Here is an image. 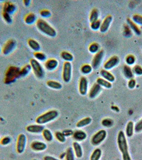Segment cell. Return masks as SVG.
<instances>
[{"label": "cell", "mask_w": 142, "mask_h": 160, "mask_svg": "<svg viewBox=\"0 0 142 160\" xmlns=\"http://www.w3.org/2000/svg\"><path fill=\"white\" fill-rule=\"evenodd\" d=\"M101 123L102 126L104 127L111 128L113 126L114 122H113V120L111 118H106L102 120Z\"/></svg>", "instance_id": "cell-38"}, {"label": "cell", "mask_w": 142, "mask_h": 160, "mask_svg": "<svg viewBox=\"0 0 142 160\" xmlns=\"http://www.w3.org/2000/svg\"><path fill=\"white\" fill-rule=\"evenodd\" d=\"M31 148L34 152H41L46 150L47 148V145L44 142L36 140L31 143Z\"/></svg>", "instance_id": "cell-10"}, {"label": "cell", "mask_w": 142, "mask_h": 160, "mask_svg": "<svg viewBox=\"0 0 142 160\" xmlns=\"http://www.w3.org/2000/svg\"><path fill=\"white\" fill-rule=\"evenodd\" d=\"M101 22L100 20H98L95 21V22H91V25H90V27L94 31H96L98 30L99 28H100V26H101Z\"/></svg>", "instance_id": "cell-45"}, {"label": "cell", "mask_w": 142, "mask_h": 160, "mask_svg": "<svg viewBox=\"0 0 142 160\" xmlns=\"http://www.w3.org/2000/svg\"><path fill=\"white\" fill-rule=\"evenodd\" d=\"M58 62L56 59H49L45 62L44 67L48 71H53L58 68Z\"/></svg>", "instance_id": "cell-16"}, {"label": "cell", "mask_w": 142, "mask_h": 160, "mask_svg": "<svg viewBox=\"0 0 142 160\" xmlns=\"http://www.w3.org/2000/svg\"><path fill=\"white\" fill-rule=\"evenodd\" d=\"M92 69H93V68L91 65H90L89 64H85L82 66L81 68V72L84 74H88L90 73H91Z\"/></svg>", "instance_id": "cell-39"}, {"label": "cell", "mask_w": 142, "mask_h": 160, "mask_svg": "<svg viewBox=\"0 0 142 160\" xmlns=\"http://www.w3.org/2000/svg\"><path fill=\"white\" fill-rule=\"evenodd\" d=\"M134 130L136 133L140 132L142 131V119L137 122L134 126Z\"/></svg>", "instance_id": "cell-47"}, {"label": "cell", "mask_w": 142, "mask_h": 160, "mask_svg": "<svg viewBox=\"0 0 142 160\" xmlns=\"http://www.w3.org/2000/svg\"><path fill=\"white\" fill-rule=\"evenodd\" d=\"M66 160H75V154L73 148H68L65 153Z\"/></svg>", "instance_id": "cell-35"}, {"label": "cell", "mask_w": 142, "mask_h": 160, "mask_svg": "<svg viewBox=\"0 0 142 160\" xmlns=\"http://www.w3.org/2000/svg\"><path fill=\"white\" fill-rule=\"evenodd\" d=\"M123 72L124 77L128 79L133 78L134 77V73L133 70L128 65H124L123 68Z\"/></svg>", "instance_id": "cell-30"}, {"label": "cell", "mask_w": 142, "mask_h": 160, "mask_svg": "<svg viewBox=\"0 0 142 160\" xmlns=\"http://www.w3.org/2000/svg\"><path fill=\"white\" fill-rule=\"evenodd\" d=\"M96 82L97 83L99 84V86H101V87H104L108 88V89L111 88L112 86L111 82H109L107 80H105L104 78H99L97 79Z\"/></svg>", "instance_id": "cell-31"}, {"label": "cell", "mask_w": 142, "mask_h": 160, "mask_svg": "<svg viewBox=\"0 0 142 160\" xmlns=\"http://www.w3.org/2000/svg\"><path fill=\"white\" fill-rule=\"evenodd\" d=\"M59 116L58 111L55 109L46 112L43 114L40 115L36 118V123L38 124L43 126L44 124L49 123L56 120Z\"/></svg>", "instance_id": "cell-3"}, {"label": "cell", "mask_w": 142, "mask_h": 160, "mask_svg": "<svg viewBox=\"0 0 142 160\" xmlns=\"http://www.w3.org/2000/svg\"><path fill=\"white\" fill-rule=\"evenodd\" d=\"M45 128L43 126L40 125V124H31L28 126L26 128V131L28 132L33 133V134H40L42 133Z\"/></svg>", "instance_id": "cell-11"}, {"label": "cell", "mask_w": 142, "mask_h": 160, "mask_svg": "<svg viewBox=\"0 0 142 160\" xmlns=\"http://www.w3.org/2000/svg\"><path fill=\"white\" fill-rule=\"evenodd\" d=\"M60 56L63 60H65L66 62H70L73 61L74 57L73 55L71 54V53L68 51H62L60 53Z\"/></svg>", "instance_id": "cell-32"}, {"label": "cell", "mask_w": 142, "mask_h": 160, "mask_svg": "<svg viewBox=\"0 0 142 160\" xmlns=\"http://www.w3.org/2000/svg\"><path fill=\"white\" fill-rule=\"evenodd\" d=\"M1 138H0V141H1Z\"/></svg>", "instance_id": "cell-57"}, {"label": "cell", "mask_w": 142, "mask_h": 160, "mask_svg": "<svg viewBox=\"0 0 142 160\" xmlns=\"http://www.w3.org/2000/svg\"><path fill=\"white\" fill-rule=\"evenodd\" d=\"M30 65L32 68V70L34 73L35 77L38 79H42L44 77V71L41 64L35 58L31 59L30 60Z\"/></svg>", "instance_id": "cell-5"}, {"label": "cell", "mask_w": 142, "mask_h": 160, "mask_svg": "<svg viewBox=\"0 0 142 160\" xmlns=\"http://www.w3.org/2000/svg\"><path fill=\"white\" fill-rule=\"evenodd\" d=\"M100 74L105 80H107L109 82H113V81H114V76L105 69H102L100 72Z\"/></svg>", "instance_id": "cell-23"}, {"label": "cell", "mask_w": 142, "mask_h": 160, "mask_svg": "<svg viewBox=\"0 0 142 160\" xmlns=\"http://www.w3.org/2000/svg\"><path fill=\"white\" fill-rule=\"evenodd\" d=\"M43 160H60L58 158H55V157L50 156V155H46L44 157Z\"/></svg>", "instance_id": "cell-52"}, {"label": "cell", "mask_w": 142, "mask_h": 160, "mask_svg": "<svg viewBox=\"0 0 142 160\" xmlns=\"http://www.w3.org/2000/svg\"><path fill=\"white\" fill-rule=\"evenodd\" d=\"M127 22L130 28L135 32L136 34L139 35L141 34V31H140V29L139 28V27L136 25V24H135L134 22L129 18H127Z\"/></svg>", "instance_id": "cell-27"}, {"label": "cell", "mask_w": 142, "mask_h": 160, "mask_svg": "<svg viewBox=\"0 0 142 160\" xmlns=\"http://www.w3.org/2000/svg\"><path fill=\"white\" fill-rule=\"evenodd\" d=\"M119 58L118 56H114L110 58L105 62L104 65V68L105 70L112 69V68H114L115 66L119 64Z\"/></svg>", "instance_id": "cell-15"}, {"label": "cell", "mask_w": 142, "mask_h": 160, "mask_svg": "<svg viewBox=\"0 0 142 160\" xmlns=\"http://www.w3.org/2000/svg\"><path fill=\"white\" fill-rule=\"evenodd\" d=\"M17 8L15 4L13 2H6L3 7V12L8 13L9 15H13L16 12Z\"/></svg>", "instance_id": "cell-14"}, {"label": "cell", "mask_w": 142, "mask_h": 160, "mask_svg": "<svg viewBox=\"0 0 142 160\" xmlns=\"http://www.w3.org/2000/svg\"><path fill=\"white\" fill-rule=\"evenodd\" d=\"M47 85L48 87L54 90H60L62 88V84L60 82L54 81L49 80L47 82Z\"/></svg>", "instance_id": "cell-24"}, {"label": "cell", "mask_w": 142, "mask_h": 160, "mask_svg": "<svg viewBox=\"0 0 142 160\" xmlns=\"http://www.w3.org/2000/svg\"><path fill=\"white\" fill-rule=\"evenodd\" d=\"M62 132L63 133L64 136L66 137H70L73 136V130L71 129H66L64 130V131H63Z\"/></svg>", "instance_id": "cell-51"}, {"label": "cell", "mask_w": 142, "mask_h": 160, "mask_svg": "<svg viewBox=\"0 0 142 160\" xmlns=\"http://www.w3.org/2000/svg\"><path fill=\"white\" fill-rule=\"evenodd\" d=\"M27 145V137L24 133L19 135L17 140L16 151L17 153L21 154L25 151Z\"/></svg>", "instance_id": "cell-7"}, {"label": "cell", "mask_w": 142, "mask_h": 160, "mask_svg": "<svg viewBox=\"0 0 142 160\" xmlns=\"http://www.w3.org/2000/svg\"><path fill=\"white\" fill-rule=\"evenodd\" d=\"M135 60H136V59H135V57L132 55H128L126 58V63L128 65H133V64L135 63Z\"/></svg>", "instance_id": "cell-46"}, {"label": "cell", "mask_w": 142, "mask_h": 160, "mask_svg": "<svg viewBox=\"0 0 142 160\" xmlns=\"http://www.w3.org/2000/svg\"><path fill=\"white\" fill-rule=\"evenodd\" d=\"M31 71H32V68H31V65L30 64L26 65L20 70L19 78L22 77H26L27 75L29 74Z\"/></svg>", "instance_id": "cell-29"}, {"label": "cell", "mask_w": 142, "mask_h": 160, "mask_svg": "<svg viewBox=\"0 0 142 160\" xmlns=\"http://www.w3.org/2000/svg\"><path fill=\"white\" fill-rule=\"evenodd\" d=\"M28 45L31 49L33 50V51L35 52H38L40 51L41 47L40 44L37 41L32 38H30L28 40Z\"/></svg>", "instance_id": "cell-21"}, {"label": "cell", "mask_w": 142, "mask_h": 160, "mask_svg": "<svg viewBox=\"0 0 142 160\" xmlns=\"http://www.w3.org/2000/svg\"><path fill=\"white\" fill-rule=\"evenodd\" d=\"M31 0H24V1H23V3H24V6L26 7H29V5L31 4Z\"/></svg>", "instance_id": "cell-53"}, {"label": "cell", "mask_w": 142, "mask_h": 160, "mask_svg": "<svg viewBox=\"0 0 142 160\" xmlns=\"http://www.w3.org/2000/svg\"><path fill=\"white\" fill-rule=\"evenodd\" d=\"M72 136L74 139L77 142H82L87 138V135L84 131H82L81 130H78L74 132Z\"/></svg>", "instance_id": "cell-19"}, {"label": "cell", "mask_w": 142, "mask_h": 160, "mask_svg": "<svg viewBox=\"0 0 142 160\" xmlns=\"http://www.w3.org/2000/svg\"><path fill=\"white\" fill-rule=\"evenodd\" d=\"M124 37L127 38H129L132 36V32L128 25L124 26Z\"/></svg>", "instance_id": "cell-41"}, {"label": "cell", "mask_w": 142, "mask_h": 160, "mask_svg": "<svg viewBox=\"0 0 142 160\" xmlns=\"http://www.w3.org/2000/svg\"><path fill=\"white\" fill-rule=\"evenodd\" d=\"M107 137V132L105 130H100L93 135L91 139V143L93 145L98 146L104 142Z\"/></svg>", "instance_id": "cell-6"}, {"label": "cell", "mask_w": 142, "mask_h": 160, "mask_svg": "<svg viewBox=\"0 0 142 160\" xmlns=\"http://www.w3.org/2000/svg\"><path fill=\"white\" fill-rule=\"evenodd\" d=\"M87 78L86 77H81L79 83V92L82 96L86 95L88 91Z\"/></svg>", "instance_id": "cell-13"}, {"label": "cell", "mask_w": 142, "mask_h": 160, "mask_svg": "<svg viewBox=\"0 0 142 160\" xmlns=\"http://www.w3.org/2000/svg\"><path fill=\"white\" fill-rule=\"evenodd\" d=\"M133 73L137 75H142V68L139 65H135L133 69Z\"/></svg>", "instance_id": "cell-49"}, {"label": "cell", "mask_w": 142, "mask_h": 160, "mask_svg": "<svg viewBox=\"0 0 142 160\" xmlns=\"http://www.w3.org/2000/svg\"><path fill=\"white\" fill-rule=\"evenodd\" d=\"M2 17L4 20H5V22L8 24H11L13 22V19L11 18V15H9V13L3 12Z\"/></svg>", "instance_id": "cell-44"}, {"label": "cell", "mask_w": 142, "mask_h": 160, "mask_svg": "<svg viewBox=\"0 0 142 160\" xmlns=\"http://www.w3.org/2000/svg\"><path fill=\"white\" fill-rule=\"evenodd\" d=\"M72 73V66L70 62H65L63 65L62 78L66 83H68L71 81Z\"/></svg>", "instance_id": "cell-8"}, {"label": "cell", "mask_w": 142, "mask_h": 160, "mask_svg": "<svg viewBox=\"0 0 142 160\" xmlns=\"http://www.w3.org/2000/svg\"><path fill=\"white\" fill-rule=\"evenodd\" d=\"M104 55V52L103 50H100L96 53V55H95L92 60L91 66L93 68L96 69L99 68V66L100 65V63L102 62Z\"/></svg>", "instance_id": "cell-12"}, {"label": "cell", "mask_w": 142, "mask_h": 160, "mask_svg": "<svg viewBox=\"0 0 142 160\" xmlns=\"http://www.w3.org/2000/svg\"><path fill=\"white\" fill-rule=\"evenodd\" d=\"M37 17L33 13H29L24 18V22L27 25H33L37 22Z\"/></svg>", "instance_id": "cell-22"}, {"label": "cell", "mask_w": 142, "mask_h": 160, "mask_svg": "<svg viewBox=\"0 0 142 160\" xmlns=\"http://www.w3.org/2000/svg\"><path fill=\"white\" fill-rule=\"evenodd\" d=\"M112 19H113V18L111 15H109L106 17L104 19L103 22L101 24V26H100V28H99L100 32L105 33L106 32L108 31L109 26H110V24H111L112 21Z\"/></svg>", "instance_id": "cell-17"}, {"label": "cell", "mask_w": 142, "mask_h": 160, "mask_svg": "<svg viewBox=\"0 0 142 160\" xmlns=\"http://www.w3.org/2000/svg\"><path fill=\"white\" fill-rule=\"evenodd\" d=\"M44 139L48 142H51L53 139V133L48 129H44L42 133Z\"/></svg>", "instance_id": "cell-28"}, {"label": "cell", "mask_w": 142, "mask_h": 160, "mask_svg": "<svg viewBox=\"0 0 142 160\" xmlns=\"http://www.w3.org/2000/svg\"><path fill=\"white\" fill-rule=\"evenodd\" d=\"M111 109L116 112H119L120 111V109L117 106H111Z\"/></svg>", "instance_id": "cell-54"}, {"label": "cell", "mask_w": 142, "mask_h": 160, "mask_svg": "<svg viewBox=\"0 0 142 160\" xmlns=\"http://www.w3.org/2000/svg\"><path fill=\"white\" fill-rule=\"evenodd\" d=\"M34 56L36 60L40 62H44L47 59V56L44 53L41 52L40 51L35 52L34 53Z\"/></svg>", "instance_id": "cell-36"}, {"label": "cell", "mask_w": 142, "mask_h": 160, "mask_svg": "<svg viewBox=\"0 0 142 160\" xmlns=\"http://www.w3.org/2000/svg\"><path fill=\"white\" fill-rule=\"evenodd\" d=\"M92 120L89 117H87L85 118H82V120H80L77 123V127L78 128H82L85 127L86 126L89 125L91 123Z\"/></svg>", "instance_id": "cell-26"}, {"label": "cell", "mask_w": 142, "mask_h": 160, "mask_svg": "<svg viewBox=\"0 0 142 160\" xmlns=\"http://www.w3.org/2000/svg\"><path fill=\"white\" fill-rule=\"evenodd\" d=\"M40 15L43 18H48L51 16V12L49 10L44 9L40 12Z\"/></svg>", "instance_id": "cell-42"}, {"label": "cell", "mask_w": 142, "mask_h": 160, "mask_svg": "<svg viewBox=\"0 0 142 160\" xmlns=\"http://www.w3.org/2000/svg\"><path fill=\"white\" fill-rule=\"evenodd\" d=\"M55 138L57 140L61 143H64L66 142V137L64 136L63 133L60 131H57L55 133Z\"/></svg>", "instance_id": "cell-37"}, {"label": "cell", "mask_w": 142, "mask_h": 160, "mask_svg": "<svg viewBox=\"0 0 142 160\" xmlns=\"http://www.w3.org/2000/svg\"><path fill=\"white\" fill-rule=\"evenodd\" d=\"M117 144L119 151L122 153L123 160H132L129 153L127 140L124 131L119 132L117 136Z\"/></svg>", "instance_id": "cell-1"}, {"label": "cell", "mask_w": 142, "mask_h": 160, "mask_svg": "<svg viewBox=\"0 0 142 160\" xmlns=\"http://www.w3.org/2000/svg\"><path fill=\"white\" fill-rule=\"evenodd\" d=\"M102 152L100 148H96L93 151L91 154L90 160H99L102 157Z\"/></svg>", "instance_id": "cell-33"}, {"label": "cell", "mask_w": 142, "mask_h": 160, "mask_svg": "<svg viewBox=\"0 0 142 160\" xmlns=\"http://www.w3.org/2000/svg\"><path fill=\"white\" fill-rule=\"evenodd\" d=\"M36 26L38 31L46 36L52 38L56 37V29L46 20L42 19H38L36 22Z\"/></svg>", "instance_id": "cell-2"}, {"label": "cell", "mask_w": 142, "mask_h": 160, "mask_svg": "<svg viewBox=\"0 0 142 160\" xmlns=\"http://www.w3.org/2000/svg\"><path fill=\"white\" fill-rule=\"evenodd\" d=\"M16 47L17 42L15 40L13 39L8 40L2 48V52L6 56L10 55L15 50Z\"/></svg>", "instance_id": "cell-9"}, {"label": "cell", "mask_w": 142, "mask_h": 160, "mask_svg": "<svg viewBox=\"0 0 142 160\" xmlns=\"http://www.w3.org/2000/svg\"><path fill=\"white\" fill-rule=\"evenodd\" d=\"M99 49V46L98 43H93L90 45L89 47V51L91 53H95L98 52Z\"/></svg>", "instance_id": "cell-40"}, {"label": "cell", "mask_w": 142, "mask_h": 160, "mask_svg": "<svg viewBox=\"0 0 142 160\" xmlns=\"http://www.w3.org/2000/svg\"><path fill=\"white\" fill-rule=\"evenodd\" d=\"M136 84V81L134 78H131L129 81L128 83V86L130 89H134L135 87Z\"/></svg>", "instance_id": "cell-50"}, {"label": "cell", "mask_w": 142, "mask_h": 160, "mask_svg": "<svg viewBox=\"0 0 142 160\" xmlns=\"http://www.w3.org/2000/svg\"><path fill=\"white\" fill-rule=\"evenodd\" d=\"M134 124L133 121L128 122L126 128V136L128 138L131 137L134 135Z\"/></svg>", "instance_id": "cell-25"}, {"label": "cell", "mask_w": 142, "mask_h": 160, "mask_svg": "<svg viewBox=\"0 0 142 160\" xmlns=\"http://www.w3.org/2000/svg\"><path fill=\"white\" fill-rule=\"evenodd\" d=\"M12 139L9 136H6L2 138L0 141V144L3 146H7L11 143Z\"/></svg>", "instance_id": "cell-43"}, {"label": "cell", "mask_w": 142, "mask_h": 160, "mask_svg": "<svg viewBox=\"0 0 142 160\" xmlns=\"http://www.w3.org/2000/svg\"><path fill=\"white\" fill-rule=\"evenodd\" d=\"M101 90H102L101 86H99V84H94L93 87L90 90L89 97L91 99L95 98V97H96L99 95Z\"/></svg>", "instance_id": "cell-18"}, {"label": "cell", "mask_w": 142, "mask_h": 160, "mask_svg": "<svg viewBox=\"0 0 142 160\" xmlns=\"http://www.w3.org/2000/svg\"><path fill=\"white\" fill-rule=\"evenodd\" d=\"M2 52V49H1V48L0 47V53Z\"/></svg>", "instance_id": "cell-55"}, {"label": "cell", "mask_w": 142, "mask_h": 160, "mask_svg": "<svg viewBox=\"0 0 142 160\" xmlns=\"http://www.w3.org/2000/svg\"><path fill=\"white\" fill-rule=\"evenodd\" d=\"M133 20L135 23L142 26V16L141 15H134L133 16Z\"/></svg>", "instance_id": "cell-48"}, {"label": "cell", "mask_w": 142, "mask_h": 160, "mask_svg": "<svg viewBox=\"0 0 142 160\" xmlns=\"http://www.w3.org/2000/svg\"><path fill=\"white\" fill-rule=\"evenodd\" d=\"M99 12L97 9H94L90 15L89 20L91 22L99 20Z\"/></svg>", "instance_id": "cell-34"}, {"label": "cell", "mask_w": 142, "mask_h": 160, "mask_svg": "<svg viewBox=\"0 0 142 160\" xmlns=\"http://www.w3.org/2000/svg\"><path fill=\"white\" fill-rule=\"evenodd\" d=\"M20 69L15 66H11L8 68L6 72L4 83L7 84L13 83L19 78V73Z\"/></svg>", "instance_id": "cell-4"}, {"label": "cell", "mask_w": 142, "mask_h": 160, "mask_svg": "<svg viewBox=\"0 0 142 160\" xmlns=\"http://www.w3.org/2000/svg\"><path fill=\"white\" fill-rule=\"evenodd\" d=\"M73 149L74 154L77 158H81L83 156V150L80 144L78 142H74L73 143Z\"/></svg>", "instance_id": "cell-20"}, {"label": "cell", "mask_w": 142, "mask_h": 160, "mask_svg": "<svg viewBox=\"0 0 142 160\" xmlns=\"http://www.w3.org/2000/svg\"><path fill=\"white\" fill-rule=\"evenodd\" d=\"M33 160H38V159H33Z\"/></svg>", "instance_id": "cell-56"}]
</instances>
